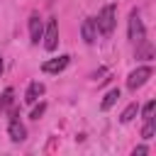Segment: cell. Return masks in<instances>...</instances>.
Wrapping results in <instances>:
<instances>
[{
	"label": "cell",
	"instance_id": "14",
	"mask_svg": "<svg viewBox=\"0 0 156 156\" xmlns=\"http://www.w3.org/2000/svg\"><path fill=\"white\" fill-rule=\"evenodd\" d=\"M154 107H156V102L149 100V102L141 107V117H144V119H151V117H154Z\"/></svg>",
	"mask_w": 156,
	"mask_h": 156
},
{
	"label": "cell",
	"instance_id": "7",
	"mask_svg": "<svg viewBox=\"0 0 156 156\" xmlns=\"http://www.w3.org/2000/svg\"><path fill=\"white\" fill-rule=\"evenodd\" d=\"M80 37L85 44H95L98 41V27H95V20L93 17H85L83 24H80Z\"/></svg>",
	"mask_w": 156,
	"mask_h": 156
},
{
	"label": "cell",
	"instance_id": "5",
	"mask_svg": "<svg viewBox=\"0 0 156 156\" xmlns=\"http://www.w3.org/2000/svg\"><path fill=\"white\" fill-rule=\"evenodd\" d=\"M41 39H44V49L46 51H54L58 46V22L56 20H49L46 22V29H44Z\"/></svg>",
	"mask_w": 156,
	"mask_h": 156
},
{
	"label": "cell",
	"instance_id": "13",
	"mask_svg": "<svg viewBox=\"0 0 156 156\" xmlns=\"http://www.w3.org/2000/svg\"><path fill=\"white\" fill-rule=\"evenodd\" d=\"M154 132H156V119H144V129H141V139H154Z\"/></svg>",
	"mask_w": 156,
	"mask_h": 156
},
{
	"label": "cell",
	"instance_id": "4",
	"mask_svg": "<svg viewBox=\"0 0 156 156\" xmlns=\"http://www.w3.org/2000/svg\"><path fill=\"white\" fill-rule=\"evenodd\" d=\"M7 134H10V139H12L15 144H20V141H24V139H27V129H24V124L20 122V117H17V110H12V112H10Z\"/></svg>",
	"mask_w": 156,
	"mask_h": 156
},
{
	"label": "cell",
	"instance_id": "11",
	"mask_svg": "<svg viewBox=\"0 0 156 156\" xmlns=\"http://www.w3.org/2000/svg\"><path fill=\"white\" fill-rule=\"evenodd\" d=\"M12 100H15V90H12V88H5L2 95H0V115L12 105Z\"/></svg>",
	"mask_w": 156,
	"mask_h": 156
},
{
	"label": "cell",
	"instance_id": "3",
	"mask_svg": "<svg viewBox=\"0 0 156 156\" xmlns=\"http://www.w3.org/2000/svg\"><path fill=\"white\" fill-rule=\"evenodd\" d=\"M151 66H139V68H134L129 76H127V88L129 90H136V88H141L149 78H151Z\"/></svg>",
	"mask_w": 156,
	"mask_h": 156
},
{
	"label": "cell",
	"instance_id": "9",
	"mask_svg": "<svg viewBox=\"0 0 156 156\" xmlns=\"http://www.w3.org/2000/svg\"><path fill=\"white\" fill-rule=\"evenodd\" d=\"M41 34H44V22L39 20V15H32L29 17V39H32V44H39Z\"/></svg>",
	"mask_w": 156,
	"mask_h": 156
},
{
	"label": "cell",
	"instance_id": "12",
	"mask_svg": "<svg viewBox=\"0 0 156 156\" xmlns=\"http://www.w3.org/2000/svg\"><path fill=\"white\" fill-rule=\"evenodd\" d=\"M136 112H139V105H136V102H129V105L124 107V112H122V117H119V119L127 124V122H132V119L136 117Z\"/></svg>",
	"mask_w": 156,
	"mask_h": 156
},
{
	"label": "cell",
	"instance_id": "2",
	"mask_svg": "<svg viewBox=\"0 0 156 156\" xmlns=\"http://www.w3.org/2000/svg\"><path fill=\"white\" fill-rule=\"evenodd\" d=\"M129 41L134 46H139V44L146 41V29H144V22H141L139 10H132L129 12Z\"/></svg>",
	"mask_w": 156,
	"mask_h": 156
},
{
	"label": "cell",
	"instance_id": "17",
	"mask_svg": "<svg viewBox=\"0 0 156 156\" xmlns=\"http://www.w3.org/2000/svg\"><path fill=\"white\" fill-rule=\"evenodd\" d=\"M0 76H2V58H0Z\"/></svg>",
	"mask_w": 156,
	"mask_h": 156
},
{
	"label": "cell",
	"instance_id": "15",
	"mask_svg": "<svg viewBox=\"0 0 156 156\" xmlns=\"http://www.w3.org/2000/svg\"><path fill=\"white\" fill-rule=\"evenodd\" d=\"M44 110H46V105H44V102H39V107H34V110H32V115H29V117H32V119H39V117H41V115H44Z\"/></svg>",
	"mask_w": 156,
	"mask_h": 156
},
{
	"label": "cell",
	"instance_id": "10",
	"mask_svg": "<svg viewBox=\"0 0 156 156\" xmlns=\"http://www.w3.org/2000/svg\"><path fill=\"white\" fill-rule=\"evenodd\" d=\"M122 98V93H119V88H112V90H107V95L102 98V102H100V110H110L117 100Z\"/></svg>",
	"mask_w": 156,
	"mask_h": 156
},
{
	"label": "cell",
	"instance_id": "6",
	"mask_svg": "<svg viewBox=\"0 0 156 156\" xmlns=\"http://www.w3.org/2000/svg\"><path fill=\"white\" fill-rule=\"evenodd\" d=\"M68 63H71V56H68V54H61V56H56V58L44 61V63H41V71H44V73H61Z\"/></svg>",
	"mask_w": 156,
	"mask_h": 156
},
{
	"label": "cell",
	"instance_id": "1",
	"mask_svg": "<svg viewBox=\"0 0 156 156\" xmlns=\"http://www.w3.org/2000/svg\"><path fill=\"white\" fill-rule=\"evenodd\" d=\"M115 24H117V7L115 5H105L95 20V27H98V34L102 37H110L115 32Z\"/></svg>",
	"mask_w": 156,
	"mask_h": 156
},
{
	"label": "cell",
	"instance_id": "8",
	"mask_svg": "<svg viewBox=\"0 0 156 156\" xmlns=\"http://www.w3.org/2000/svg\"><path fill=\"white\" fill-rule=\"evenodd\" d=\"M41 95H44V83L41 80H32L29 88H27V93H24V102L27 105H34Z\"/></svg>",
	"mask_w": 156,
	"mask_h": 156
},
{
	"label": "cell",
	"instance_id": "16",
	"mask_svg": "<svg viewBox=\"0 0 156 156\" xmlns=\"http://www.w3.org/2000/svg\"><path fill=\"white\" fill-rule=\"evenodd\" d=\"M132 154H134V156H141V154H149V149H146V146H136Z\"/></svg>",
	"mask_w": 156,
	"mask_h": 156
}]
</instances>
